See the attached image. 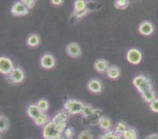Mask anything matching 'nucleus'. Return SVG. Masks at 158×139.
<instances>
[{
    "label": "nucleus",
    "mask_w": 158,
    "mask_h": 139,
    "mask_svg": "<svg viewBox=\"0 0 158 139\" xmlns=\"http://www.w3.org/2000/svg\"><path fill=\"white\" fill-rule=\"evenodd\" d=\"M65 128L66 124H57L51 120L43 128V137L44 139L51 138V137H61Z\"/></svg>",
    "instance_id": "f257e3e1"
},
{
    "label": "nucleus",
    "mask_w": 158,
    "mask_h": 139,
    "mask_svg": "<svg viewBox=\"0 0 158 139\" xmlns=\"http://www.w3.org/2000/svg\"><path fill=\"white\" fill-rule=\"evenodd\" d=\"M132 84L140 94L153 89V82L150 78L143 74L135 76L132 80Z\"/></svg>",
    "instance_id": "f03ea898"
},
{
    "label": "nucleus",
    "mask_w": 158,
    "mask_h": 139,
    "mask_svg": "<svg viewBox=\"0 0 158 139\" xmlns=\"http://www.w3.org/2000/svg\"><path fill=\"white\" fill-rule=\"evenodd\" d=\"M84 104L83 101L77 99H68L63 104V109L69 113V115L74 116L81 114Z\"/></svg>",
    "instance_id": "7ed1b4c3"
},
{
    "label": "nucleus",
    "mask_w": 158,
    "mask_h": 139,
    "mask_svg": "<svg viewBox=\"0 0 158 139\" xmlns=\"http://www.w3.org/2000/svg\"><path fill=\"white\" fill-rule=\"evenodd\" d=\"M7 81L13 85L22 84L25 80V73L20 67H15L9 75L6 76Z\"/></svg>",
    "instance_id": "20e7f679"
},
{
    "label": "nucleus",
    "mask_w": 158,
    "mask_h": 139,
    "mask_svg": "<svg viewBox=\"0 0 158 139\" xmlns=\"http://www.w3.org/2000/svg\"><path fill=\"white\" fill-rule=\"evenodd\" d=\"M15 68L14 62L6 56H0V74L8 76Z\"/></svg>",
    "instance_id": "39448f33"
},
{
    "label": "nucleus",
    "mask_w": 158,
    "mask_h": 139,
    "mask_svg": "<svg viewBox=\"0 0 158 139\" xmlns=\"http://www.w3.org/2000/svg\"><path fill=\"white\" fill-rule=\"evenodd\" d=\"M126 58L127 61L130 64L137 65L140 64L143 60V54L141 52L140 50L137 48H131L127 51V54H126Z\"/></svg>",
    "instance_id": "423d86ee"
},
{
    "label": "nucleus",
    "mask_w": 158,
    "mask_h": 139,
    "mask_svg": "<svg viewBox=\"0 0 158 139\" xmlns=\"http://www.w3.org/2000/svg\"><path fill=\"white\" fill-rule=\"evenodd\" d=\"M40 66L47 70L54 68L56 65V60L54 56L51 53H46L41 56L40 59Z\"/></svg>",
    "instance_id": "0eeeda50"
},
{
    "label": "nucleus",
    "mask_w": 158,
    "mask_h": 139,
    "mask_svg": "<svg viewBox=\"0 0 158 139\" xmlns=\"http://www.w3.org/2000/svg\"><path fill=\"white\" fill-rule=\"evenodd\" d=\"M10 13L14 17H22L28 14L29 10L23 4L21 1L14 2L10 8Z\"/></svg>",
    "instance_id": "6e6552de"
},
{
    "label": "nucleus",
    "mask_w": 158,
    "mask_h": 139,
    "mask_svg": "<svg viewBox=\"0 0 158 139\" xmlns=\"http://www.w3.org/2000/svg\"><path fill=\"white\" fill-rule=\"evenodd\" d=\"M87 88L91 94H99L103 91V84L99 79L92 78L87 82Z\"/></svg>",
    "instance_id": "1a4fd4ad"
},
{
    "label": "nucleus",
    "mask_w": 158,
    "mask_h": 139,
    "mask_svg": "<svg viewBox=\"0 0 158 139\" xmlns=\"http://www.w3.org/2000/svg\"><path fill=\"white\" fill-rule=\"evenodd\" d=\"M66 54L69 56L70 58H79L82 55V50L80 44L76 42L69 43L65 47Z\"/></svg>",
    "instance_id": "9d476101"
},
{
    "label": "nucleus",
    "mask_w": 158,
    "mask_h": 139,
    "mask_svg": "<svg viewBox=\"0 0 158 139\" xmlns=\"http://www.w3.org/2000/svg\"><path fill=\"white\" fill-rule=\"evenodd\" d=\"M138 30L141 35H144V36H149L154 32L155 28L152 22L149 21H144L139 24Z\"/></svg>",
    "instance_id": "9b49d317"
},
{
    "label": "nucleus",
    "mask_w": 158,
    "mask_h": 139,
    "mask_svg": "<svg viewBox=\"0 0 158 139\" xmlns=\"http://www.w3.org/2000/svg\"><path fill=\"white\" fill-rule=\"evenodd\" d=\"M110 66L109 61L103 58H99V59L96 60L94 63V70L99 73H106Z\"/></svg>",
    "instance_id": "f8f14e48"
},
{
    "label": "nucleus",
    "mask_w": 158,
    "mask_h": 139,
    "mask_svg": "<svg viewBox=\"0 0 158 139\" xmlns=\"http://www.w3.org/2000/svg\"><path fill=\"white\" fill-rule=\"evenodd\" d=\"M69 113L63 109L59 112H57L51 120L57 124H66L69 120Z\"/></svg>",
    "instance_id": "ddd939ff"
},
{
    "label": "nucleus",
    "mask_w": 158,
    "mask_h": 139,
    "mask_svg": "<svg viewBox=\"0 0 158 139\" xmlns=\"http://www.w3.org/2000/svg\"><path fill=\"white\" fill-rule=\"evenodd\" d=\"M26 113L30 119L34 120L36 118H38L43 112L40 111V109L39 108V107L37 106L36 104H30L27 107Z\"/></svg>",
    "instance_id": "4468645a"
},
{
    "label": "nucleus",
    "mask_w": 158,
    "mask_h": 139,
    "mask_svg": "<svg viewBox=\"0 0 158 139\" xmlns=\"http://www.w3.org/2000/svg\"><path fill=\"white\" fill-rule=\"evenodd\" d=\"M106 74L110 80H118L120 77V68L116 65H110Z\"/></svg>",
    "instance_id": "2eb2a0df"
},
{
    "label": "nucleus",
    "mask_w": 158,
    "mask_h": 139,
    "mask_svg": "<svg viewBox=\"0 0 158 139\" xmlns=\"http://www.w3.org/2000/svg\"><path fill=\"white\" fill-rule=\"evenodd\" d=\"M26 44L29 47H32V48L39 47L40 44V35L36 33L30 34L26 39Z\"/></svg>",
    "instance_id": "dca6fc26"
},
{
    "label": "nucleus",
    "mask_w": 158,
    "mask_h": 139,
    "mask_svg": "<svg viewBox=\"0 0 158 139\" xmlns=\"http://www.w3.org/2000/svg\"><path fill=\"white\" fill-rule=\"evenodd\" d=\"M99 127L103 130L104 131H108V130H110L112 128V126H113V123H112V120L110 118H108L106 117H102L101 119L99 120L98 124Z\"/></svg>",
    "instance_id": "f3484780"
},
{
    "label": "nucleus",
    "mask_w": 158,
    "mask_h": 139,
    "mask_svg": "<svg viewBox=\"0 0 158 139\" xmlns=\"http://www.w3.org/2000/svg\"><path fill=\"white\" fill-rule=\"evenodd\" d=\"M50 121H51L50 117H49V116L47 115V113H42L38 118L33 120L35 125L37 126V127H44Z\"/></svg>",
    "instance_id": "a211bd4d"
},
{
    "label": "nucleus",
    "mask_w": 158,
    "mask_h": 139,
    "mask_svg": "<svg viewBox=\"0 0 158 139\" xmlns=\"http://www.w3.org/2000/svg\"><path fill=\"white\" fill-rule=\"evenodd\" d=\"M141 97H142V98H143L145 102L149 104V103H151L153 100H155L156 98V91H154V89L150 90V91H146V92L141 94Z\"/></svg>",
    "instance_id": "6ab92c4d"
},
{
    "label": "nucleus",
    "mask_w": 158,
    "mask_h": 139,
    "mask_svg": "<svg viewBox=\"0 0 158 139\" xmlns=\"http://www.w3.org/2000/svg\"><path fill=\"white\" fill-rule=\"evenodd\" d=\"M122 137L123 139H138L139 134H138L136 129H135L134 127H128L122 134Z\"/></svg>",
    "instance_id": "aec40b11"
},
{
    "label": "nucleus",
    "mask_w": 158,
    "mask_h": 139,
    "mask_svg": "<svg viewBox=\"0 0 158 139\" xmlns=\"http://www.w3.org/2000/svg\"><path fill=\"white\" fill-rule=\"evenodd\" d=\"M98 139H123L121 135L116 134L114 130H108L104 131L102 134L99 135Z\"/></svg>",
    "instance_id": "412c9836"
},
{
    "label": "nucleus",
    "mask_w": 158,
    "mask_h": 139,
    "mask_svg": "<svg viewBox=\"0 0 158 139\" xmlns=\"http://www.w3.org/2000/svg\"><path fill=\"white\" fill-rule=\"evenodd\" d=\"M94 111H95V108L91 104H84V108H83V110H82L81 116L83 117V118L88 119L89 117H90L94 114Z\"/></svg>",
    "instance_id": "4be33fe9"
},
{
    "label": "nucleus",
    "mask_w": 158,
    "mask_h": 139,
    "mask_svg": "<svg viewBox=\"0 0 158 139\" xmlns=\"http://www.w3.org/2000/svg\"><path fill=\"white\" fill-rule=\"evenodd\" d=\"M102 116V111L98 108H95L94 114L90 117H89L88 124L89 125H94V124H98L99 120L101 119Z\"/></svg>",
    "instance_id": "5701e85b"
},
{
    "label": "nucleus",
    "mask_w": 158,
    "mask_h": 139,
    "mask_svg": "<svg viewBox=\"0 0 158 139\" xmlns=\"http://www.w3.org/2000/svg\"><path fill=\"white\" fill-rule=\"evenodd\" d=\"M87 7V3L84 0H77L75 1L73 3V12H80V11L84 10Z\"/></svg>",
    "instance_id": "b1692460"
},
{
    "label": "nucleus",
    "mask_w": 158,
    "mask_h": 139,
    "mask_svg": "<svg viewBox=\"0 0 158 139\" xmlns=\"http://www.w3.org/2000/svg\"><path fill=\"white\" fill-rule=\"evenodd\" d=\"M10 127V120L6 116L0 115V132H6Z\"/></svg>",
    "instance_id": "393cba45"
},
{
    "label": "nucleus",
    "mask_w": 158,
    "mask_h": 139,
    "mask_svg": "<svg viewBox=\"0 0 158 139\" xmlns=\"http://www.w3.org/2000/svg\"><path fill=\"white\" fill-rule=\"evenodd\" d=\"M127 127H128V126L127 125V124H126L125 122L120 121L116 124V126H115V128L113 130H114L115 132L117 134L122 136V134H123V132L127 130Z\"/></svg>",
    "instance_id": "a878e982"
},
{
    "label": "nucleus",
    "mask_w": 158,
    "mask_h": 139,
    "mask_svg": "<svg viewBox=\"0 0 158 139\" xmlns=\"http://www.w3.org/2000/svg\"><path fill=\"white\" fill-rule=\"evenodd\" d=\"M36 104L43 113H46V112L48 111L49 107H50L48 101L46 100L45 98H41V99L39 100L36 102Z\"/></svg>",
    "instance_id": "bb28decb"
},
{
    "label": "nucleus",
    "mask_w": 158,
    "mask_h": 139,
    "mask_svg": "<svg viewBox=\"0 0 158 139\" xmlns=\"http://www.w3.org/2000/svg\"><path fill=\"white\" fill-rule=\"evenodd\" d=\"M77 139H94V135L90 130L85 129L79 134Z\"/></svg>",
    "instance_id": "cd10ccee"
},
{
    "label": "nucleus",
    "mask_w": 158,
    "mask_h": 139,
    "mask_svg": "<svg viewBox=\"0 0 158 139\" xmlns=\"http://www.w3.org/2000/svg\"><path fill=\"white\" fill-rule=\"evenodd\" d=\"M114 6L118 10L126 9L130 4V2L127 0H116L114 2Z\"/></svg>",
    "instance_id": "c85d7f7f"
},
{
    "label": "nucleus",
    "mask_w": 158,
    "mask_h": 139,
    "mask_svg": "<svg viewBox=\"0 0 158 139\" xmlns=\"http://www.w3.org/2000/svg\"><path fill=\"white\" fill-rule=\"evenodd\" d=\"M65 139H73L75 135V130L72 127H66L63 132Z\"/></svg>",
    "instance_id": "c756f323"
},
{
    "label": "nucleus",
    "mask_w": 158,
    "mask_h": 139,
    "mask_svg": "<svg viewBox=\"0 0 158 139\" xmlns=\"http://www.w3.org/2000/svg\"><path fill=\"white\" fill-rule=\"evenodd\" d=\"M90 10H89L88 8H87L84 10L80 11V12H73V15L75 16V18H77V19H80V18H84L85 16H87L89 14Z\"/></svg>",
    "instance_id": "7c9ffc66"
},
{
    "label": "nucleus",
    "mask_w": 158,
    "mask_h": 139,
    "mask_svg": "<svg viewBox=\"0 0 158 139\" xmlns=\"http://www.w3.org/2000/svg\"><path fill=\"white\" fill-rule=\"evenodd\" d=\"M149 108L153 112L158 113V97H156V99L153 100L151 103L149 104Z\"/></svg>",
    "instance_id": "2f4dec72"
},
{
    "label": "nucleus",
    "mask_w": 158,
    "mask_h": 139,
    "mask_svg": "<svg viewBox=\"0 0 158 139\" xmlns=\"http://www.w3.org/2000/svg\"><path fill=\"white\" fill-rule=\"evenodd\" d=\"M21 2L29 10L35 6V1H34V0H21Z\"/></svg>",
    "instance_id": "473e14b6"
},
{
    "label": "nucleus",
    "mask_w": 158,
    "mask_h": 139,
    "mask_svg": "<svg viewBox=\"0 0 158 139\" xmlns=\"http://www.w3.org/2000/svg\"><path fill=\"white\" fill-rule=\"evenodd\" d=\"M64 3V1L63 0H51V4L54 6H61Z\"/></svg>",
    "instance_id": "72a5a7b5"
},
{
    "label": "nucleus",
    "mask_w": 158,
    "mask_h": 139,
    "mask_svg": "<svg viewBox=\"0 0 158 139\" xmlns=\"http://www.w3.org/2000/svg\"><path fill=\"white\" fill-rule=\"evenodd\" d=\"M146 139H158V134L157 133H154V134H149L146 137Z\"/></svg>",
    "instance_id": "f704fd0d"
},
{
    "label": "nucleus",
    "mask_w": 158,
    "mask_h": 139,
    "mask_svg": "<svg viewBox=\"0 0 158 139\" xmlns=\"http://www.w3.org/2000/svg\"><path fill=\"white\" fill-rule=\"evenodd\" d=\"M45 139H65V138H63L62 136L60 137H51V138H45Z\"/></svg>",
    "instance_id": "c9c22d12"
},
{
    "label": "nucleus",
    "mask_w": 158,
    "mask_h": 139,
    "mask_svg": "<svg viewBox=\"0 0 158 139\" xmlns=\"http://www.w3.org/2000/svg\"><path fill=\"white\" fill-rule=\"evenodd\" d=\"M1 134H2V133H1V132H0V136H1Z\"/></svg>",
    "instance_id": "e433bc0d"
}]
</instances>
